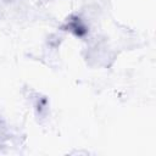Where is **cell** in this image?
<instances>
[{
	"label": "cell",
	"instance_id": "obj_1",
	"mask_svg": "<svg viewBox=\"0 0 156 156\" xmlns=\"http://www.w3.org/2000/svg\"><path fill=\"white\" fill-rule=\"evenodd\" d=\"M63 28L67 29V30H69V32H72V33L76 34L77 37H83V35H85L87 32H88L87 26H85V24L83 23V21H82L79 17H77V16L71 17V18L66 22V24H65Z\"/></svg>",
	"mask_w": 156,
	"mask_h": 156
}]
</instances>
